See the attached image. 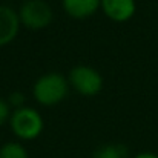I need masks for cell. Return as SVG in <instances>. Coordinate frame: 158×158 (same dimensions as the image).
I'll return each mask as SVG.
<instances>
[{"label":"cell","mask_w":158,"mask_h":158,"mask_svg":"<svg viewBox=\"0 0 158 158\" xmlns=\"http://www.w3.org/2000/svg\"><path fill=\"white\" fill-rule=\"evenodd\" d=\"M71 86L68 81V77H64L60 72H45L42 74L34 86H32V97L40 106L51 107L60 105L69 92Z\"/></svg>","instance_id":"1"},{"label":"cell","mask_w":158,"mask_h":158,"mask_svg":"<svg viewBox=\"0 0 158 158\" xmlns=\"http://www.w3.org/2000/svg\"><path fill=\"white\" fill-rule=\"evenodd\" d=\"M8 124L19 141H34L45 129V120L42 114L31 106L14 109Z\"/></svg>","instance_id":"2"},{"label":"cell","mask_w":158,"mask_h":158,"mask_svg":"<svg viewBox=\"0 0 158 158\" xmlns=\"http://www.w3.org/2000/svg\"><path fill=\"white\" fill-rule=\"evenodd\" d=\"M19 17L22 26L31 31L46 29L54 20V11L46 0H23Z\"/></svg>","instance_id":"3"},{"label":"cell","mask_w":158,"mask_h":158,"mask_svg":"<svg viewBox=\"0 0 158 158\" xmlns=\"http://www.w3.org/2000/svg\"><path fill=\"white\" fill-rule=\"evenodd\" d=\"M69 86L83 97H94L103 89V75L92 66L77 64L68 74Z\"/></svg>","instance_id":"4"},{"label":"cell","mask_w":158,"mask_h":158,"mask_svg":"<svg viewBox=\"0 0 158 158\" xmlns=\"http://www.w3.org/2000/svg\"><path fill=\"white\" fill-rule=\"evenodd\" d=\"M20 28L22 23L19 11H15L12 6L0 5V48L12 43L17 39Z\"/></svg>","instance_id":"5"},{"label":"cell","mask_w":158,"mask_h":158,"mask_svg":"<svg viewBox=\"0 0 158 158\" xmlns=\"http://www.w3.org/2000/svg\"><path fill=\"white\" fill-rule=\"evenodd\" d=\"M100 9L109 20L117 23H124L135 15L137 2L135 0H102Z\"/></svg>","instance_id":"6"},{"label":"cell","mask_w":158,"mask_h":158,"mask_svg":"<svg viewBox=\"0 0 158 158\" xmlns=\"http://www.w3.org/2000/svg\"><path fill=\"white\" fill-rule=\"evenodd\" d=\"M102 0H61L63 11L75 20H85L92 17L100 9Z\"/></svg>","instance_id":"7"},{"label":"cell","mask_w":158,"mask_h":158,"mask_svg":"<svg viewBox=\"0 0 158 158\" xmlns=\"http://www.w3.org/2000/svg\"><path fill=\"white\" fill-rule=\"evenodd\" d=\"M92 158H127V149L123 144L107 143L97 148Z\"/></svg>","instance_id":"8"},{"label":"cell","mask_w":158,"mask_h":158,"mask_svg":"<svg viewBox=\"0 0 158 158\" xmlns=\"http://www.w3.org/2000/svg\"><path fill=\"white\" fill-rule=\"evenodd\" d=\"M0 158H29V154L20 141H8L0 146Z\"/></svg>","instance_id":"9"},{"label":"cell","mask_w":158,"mask_h":158,"mask_svg":"<svg viewBox=\"0 0 158 158\" xmlns=\"http://www.w3.org/2000/svg\"><path fill=\"white\" fill-rule=\"evenodd\" d=\"M6 100H8L9 106L12 107V110L26 106V97H25V94L20 92V91H14L12 94H9V97H8Z\"/></svg>","instance_id":"10"},{"label":"cell","mask_w":158,"mask_h":158,"mask_svg":"<svg viewBox=\"0 0 158 158\" xmlns=\"http://www.w3.org/2000/svg\"><path fill=\"white\" fill-rule=\"evenodd\" d=\"M11 114H12V107L9 106L8 100L0 97V127L5 126L6 123H9Z\"/></svg>","instance_id":"11"},{"label":"cell","mask_w":158,"mask_h":158,"mask_svg":"<svg viewBox=\"0 0 158 158\" xmlns=\"http://www.w3.org/2000/svg\"><path fill=\"white\" fill-rule=\"evenodd\" d=\"M132 158H158V155L154 154V152H138L137 155H134Z\"/></svg>","instance_id":"12"}]
</instances>
